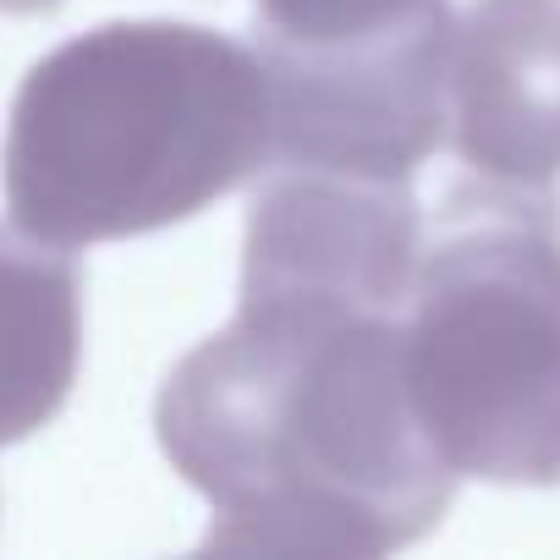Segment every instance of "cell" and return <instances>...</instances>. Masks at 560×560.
<instances>
[{
    "instance_id": "obj_1",
    "label": "cell",
    "mask_w": 560,
    "mask_h": 560,
    "mask_svg": "<svg viewBox=\"0 0 560 560\" xmlns=\"http://www.w3.org/2000/svg\"><path fill=\"white\" fill-rule=\"evenodd\" d=\"M154 434L214 505L203 549L369 560L434 533L456 494L407 390L401 314L374 308L242 298L165 374Z\"/></svg>"
},
{
    "instance_id": "obj_2",
    "label": "cell",
    "mask_w": 560,
    "mask_h": 560,
    "mask_svg": "<svg viewBox=\"0 0 560 560\" xmlns=\"http://www.w3.org/2000/svg\"><path fill=\"white\" fill-rule=\"evenodd\" d=\"M275 160L264 56L198 23H100L28 67L0 149L12 220L56 247L192 220Z\"/></svg>"
},
{
    "instance_id": "obj_3",
    "label": "cell",
    "mask_w": 560,
    "mask_h": 560,
    "mask_svg": "<svg viewBox=\"0 0 560 560\" xmlns=\"http://www.w3.org/2000/svg\"><path fill=\"white\" fill-rule=\"evenodd\" d=\"M423 434L456 478L560 483V192L462 182L423 225L401 308Z\"/></svg>"
},
{
    "instance_id": "obj_4",
    "label": "cell",
    "mask_w": 560,
    "mask_h": 560,
    "mask_svg": "<svg viewBox=\"0 0 560 560\" xmlns=\"http://www.w3.org/2000/svg\"><path fill=\"white\" fill-rule=\"evenodd\" d=\"M423 220L407 182L275 165L247 203L242 298L401 314Z\"/></svg>"
},
{
    "instance_id": "obj_5",
    "label": "cell",
    "mask_w": 560,
    "mask_h": 560,
    "mask_svg": "<svg viewBox=\"0 0 560 560\" xmlns=\"http://www.w3.org/2000/svg\"><path fill=\"white\" fill-rule=\"evenodd\" d=\"M445 34L374 50H275L253 39L275 100L269 165L412 182L445 138Z\"/></svg>"
},
{
    "instance_id": "obj_6",
    "label": "cell",
    "mask_w": 560,
    "mask_h": 560,
    "mask_svg": "<svg viewBox=\"0 0 560 560\" xmlns=\"http://www.w3.org/2000/svg\"><path fill=\"white\" fill-rule=\"evenodd\" d=\"M445 138L478 176H560V0H467L451 18Z\"/></svg>"
},
{
    "instance_id": "obj_7",
    "label": "cell",
    "mask_w": 560,
    "mask_h": 560,
    "mask_svg": "<svg viewBox=\"0 0 560 560\" xmlns=\"http://www.w3.org/2000/svg\"><path fill=\"white\" fill-rule=\"evenodd\" d=\"M83 369V269L18 220L0 225V445L39 434Z\"/></svg>"
},
{
    "instance_id": "obj_8",
    "label": "cell",
    "mask_w": 560,
    "mask_h": 560,
    "mask_svg": "<svg viewBox=\"0 0 560 560\" xmlns=\"http://www.w3.org/2000/svg\"><path fill=\"white\" fill-rule=\"evenodd\" d=\"M258 45L275 50H374L418 34H445V0H253Z\"/></svg>"
},
{
    "instance_id": "obj_9",
    "label": "cell",
    "mask_w": 560,
    "mask_h": 560,
    "mask_svg": "<svg viewBox=\"0 0 560 560\" xmlns=\"http://www.w3.org/2000/svg\"><path fill=\"white\" fill-rule=\"evenodd\" d=\"M67 0H0V12L7 18H45V12H61Z\"/></svg>"
}]
</instances>
